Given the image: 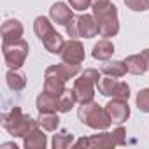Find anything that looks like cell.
<instances>
[{
  "label": "cell",
  "instance_id": "obj_1",
  "mask_svg": "<svg viewBox=\"0 0 149 149\" xmlns=\"http://www.w3.org/2000/svg\"><path fill=\"white\" fill-rule=\"evenodd\" d=\"M77 118L81 123H84L86 126L93 128V130H107L112 123L109 112L105 111V107L98 105L95 100L91 102H86V104H81L79 109H77Z\"/></svg>",
  "mask_w": 149,
  "mask_h": 149
},
{
  "label": "cell",
  "instance_id": "obj_2",
  "mask_svg": "<svg viewBox=\"0 0 149 149\" xmlns=\"http://www.w3.org/2000/svg\"><path fill=\"white\" fill-rule=\"evenodd\" d=\"M93 16L98 25V35L104 39H111L119 32V19H118V7L114 4H104L93 7Z\"/></svg>",
  "mask_w": 149,
  "mask_h": 149
},
{
  "label": "cell",
  "instance_id": "obj_3",
  "mask_svg": "<svg viewBox=\"0 0 149 149\" xmlns=\"http://www.w3.org/2000/svg\"><path fill=\"white\" fill-rule=\"evenodd\" d=\"M35 125L37 119L30 118L28 114H23L19 107H13L9 112L2 114V126L13 137H25Z\"/></svg>",
  "mask_w": 149,
  "mask_h": 149
},
{
  "label": "cell",
  "instance_id": "obj_4",
  "mask_svg": "<svg viewBox=\"0 0 149 149\" xmlns=\"http://www.w3.org/2000/svg\"><path fill=\"white\" fill-rule=\"evenodd\" d=\"M100 77H102V72L95 68H86L84 72L79 74V77L74 81V88H72L79 104H86L95 98V90Z\"/></svg>",
  "mask_w": 149,
  "mask_h": 149
},
{
  "label": "cell",
  "instance_id": "obj_5",
  "mask_svg": "<svg viewBox=\"0 0 149 149\" xmlns=\"http://www.w3.org/2000/svg\"><path fill=\"white\" fill-rule=\"evenodd\" d=\"M67 35L72 37V39H77V37H83V39H93L98 35V25H97V19L93 14H81V16H74L67 26Z\"/></svg>",
  "mask_w": 149,
  "mask_h": 149
},
{
  "label": "cell",
  "instance_id": "obj_6",
  "mask_svg": "<svg viewBox=\"0 0 149 149\" xmlns=\"http://www.w3.org/2000/svg\"><path fill=\"white\" fill-rule=\"evenodd\" d=\"M28 51H30V46L23 39L2 42V54H4L6 65L9 68H21L25 65V60L28 56Z\"/></svg>",
  "mask_w": 149,
  "mask_h": 149
},
{
  "label": "cell",
  "instance_id": "obj_7",
  "mask_svg": "<svg viewBox=\"0 0 149 149\" xmlns=\"http://www.w3.org/2000/svg\"><path fill=\"white\" fill-rule=\"evenodd\" d=\"M97 88H98V93L104 97H112L121 100L130 98V86L125 81H118V77H111L104 74L97 83Z\"/></svg>",
  "mask_w": 149,
  "mask_h": 149
},
{
  "label": "cell",
  "instance_id": "obj_8",
  "mask_svg": "<svg viewBox=\"0 0 149 149\" xmlns=\"http://www.w3.org/2000/svg\"><path fill=\"white\" fill-rule=\"evenodd\" d=\"M116 144L114 140V135L105 132V130H100V133H95L91 137H83L79 140H76L72 144V147H90V149H112Z\"/></svg>",
  "mask_w": 149,
  "mask_h": 149
},
{
  "label": "cell",
  "instance_id": "obj_9",
  "mask_svg": "<svg viewBox=\"0 0 149 149\" xmlns=\"http://www.w3.org/2000/svg\"><path fill=\"white\" fill-rule=\"evenodd\" d=\"M65 83H67V79L56 70L54 65H51V67L46 68V72H44V91L60 97L67 90L65 88Z\"/></svg>",
  "mask_w": 149,
  "mask_h": 149
},
{
  "label": "cell",
  "instance_id": "obj_10",
  "mask_svg": "<svg viewBox=\"0 0 149 149\" xmlns=\"http://www.w3.org/2000/svg\"><path fill=\"white\" fill-rule=\"evenodd\" d=\"M60 56L67 63H77V65H81L84 61V46H83V42L77 40V39L67 40L65 46H63V49H61V53H60Z\"/></svg>",
  "mask_w": 149,
  "mask_h": 149
},
{
  "label": "cell",
  "instance_id": "obj_11",
  "mask_svg": "<svg viewBox=\"0 0 149 149\" xmlns=\"http://www.w3.org/2000/svg\"><path fill=\"white\" fill-rule=\"evenodd\" d=\"M105 111L109 112L112 123H116V125H121V123H125V121L130 118V105H128V100L112 98V100L107 102Z\"/></svg>",
  "mask_w": 149,
  "mask_h": 149
},
{
  "label": "cell",
  "instance_id": "obj_12",
  "mask_svg": "<svg viewBox=\"0 0 149 149\" xmlns=\"http://www.w3.org/2000/svg\"><path fill=\"white\" fill-rule=\"evenodd\" d=\"M47 137L44 135V130L35 125L25 137H23V147L25 149H46Z\"/></svg>",
  "mask_w": 149,
  "mask_h": 149
},
{
  "label": "cell",
  "instance_id": "obj_13",
  "mask_svg": "<svg viewBox=\"0 0 149 149\" xmlns=\"http://www.w3.org/2000/svg\"><path fill=\"white\" fill-rule=\"evenodd\" d=\"M49 18L53 19V23L67 26V23L74 18V13H72V7L67 6L65 2H56L49 9Z\"/></svg>",
  "mask_w": 149,
  "mask_h": 149
},
{
  "label": "cell",
  "instance_id": "obj_14",
  "mask_svg": "<svg viewBox=\"0 0 149 149\" xmlns=\"http://www.w3.org/2000/svg\"><path fill=\"white\" fill-rule=\"evenodd\" d=\"M23 25L19 19H6L4 25H2V42H9V40H18V39H23Z\"/></svg>",
  "mask_w": 149,
  "mask_h": 149
},
{
  "label": "cell",
  "instance_id": "obj_15",
  "mask_svg": "<svg viewBox=\"0 0 149 149\" xmlns=\"http://www.w3.org/2000/svg\"><path fill=\"white\" fill-rule=\"evenodd\" d=\"M112 54H114V44H112L109 39L98 40V42L93 46V49H91V56H93L95 60H98V61H107Z\"/></svg>",
  "mask_w": 149,
  "mask_h": 149
},
{
  "label": "cell",
  "instance_id": "obj_16",
  "mask_svg": "<svg viewBox=\"0 0 149 149\" xmlns=\"http://www.w3.org/2000/svg\"><path fill=\"white\" fill-rule=\"evenodd\" d=\"M125 65H126V70L128 74H133V76H142V74H146L149 70L146 60L142 54H130L126 60H123Z\"/></svg>",
  "mask_w": 149,
  "mask_h": 149
},
{
  "label": "cell",
  "instance_id": "obj_17",
  "mask_svg": "<svg viewBox=\"0 0 149 149\" xmlns=\"http://www.w3.org/2000/svg\"><path fill=\"white\" fill-rule=\"evenodd\" d=\"M35 105L39 109V112H56L58 111V97L56 95H51L47 91H42L37 97Z\"/></svg>",
  "mask_w": 149,
  "mask_h": 149
},
{
  "label": "cell",
  "instance_id": "obj_18",
  "mask_svg": "<svg viewBox=\"0 0 149 149\" xmlns=\"http://www.w3.org/2000/svg\"><path fill=\"white\" fill-rule=\"evenodd\" d=\"M6 83L11 91H21L26 86V76L18 68H9V72L6 74Z\"/></svg>",
  "mask_w": 149,
  "mask_h": 149
},
{
  "label": "cell",
  "instance_id": "obj_19",
  "mask_svg": "<svg viewBox=\"0 0 149 149\" xmlns=\"http://www.w3.org/2000/svg\"><path fill=\"white\" fill-rule=\"evenodd\" d=\"M42 44L46 47V51H49L51 54H60L63 46H65V39L61 37V33H58L56 30L51 32L46 39H42Z\"/></svg>",
  "mask_w": 149,
  "mask_h": 149
},
{
  "label": "cell",
  "instance_id": "obj_20",
  "mask_svg": "<svg viewBox=\"0 0 149 149\" xmlns=\"http://www.w3.org/2000/svg\"><path fill=\"white\" fill-rule=\"evenodd\" d=\"M37 125L46 132H56L60 126V118L56 112H40L37 118Z\"/></svg>",
  "mask_w": 149,
  "mask_h": 149
},
{
  "label": "cell",
  "instance_id": "obj_21",
  "mask_svg": "<svg viewBox=\"0 0 149 149\" xmlns=\"http://www.w3.org/2000/svg\"><path fill=\"white\" fill-rule=\"evenodd\" d=\"M100 72L102 74H105V76H111V77H123L125 74L128 72L126 70V65H125V61H119V60H114V61H107V63H104L102 65V68H100Z\"/></svg>",
  "mask_w": 149,
  "mask_h": 149
},
{
  "label": "cell",
  "instance_id": "obj_22",
  "mask_svg": "<svg viewBox=\"0 0 149 149\" xmlns=\"http://www.w3.org/2000/svg\"><path fill=\"white\" fill-rule=\"evenodd\" d=\"M77 102V97L74 93V90H65L60 97H58V112H68L70 109L76 107Z\"/></svg>",
  "mask_w": 149,
  "mask_h": 149
},
{
  "label": "cell",
  "instance_id": "obj_23",
  "mask_svg": "<svg viewBox=\"0 0 149 149\" xmlns=\"http://www.w3.org/2000/svg\"><path fill=\"white\" fill-rule=\"evenodd\" d=\"M33 32H35V35H37L40 40L46 39L51 32H54L51 19L46 18V16H39V18H35V21H33Z\"/></svg>",
  "mask_w": 149,
  "mask_h": 149
},
{
  "label": "cell",
  "instance_id": "obj_24",
  "mask_svg": "<svg viewBox=\"0 0 149 149\" xmlns=\"http://www.w3.org/2000/svg\"><path fill=\"white\" fill-rule=\"evenodd\" d=\"M72 144H74V135L67 130H60L53 135V142H51L53 149H67Z\"/></svg>",
  "mask_w": 149,
  "mask_h": 149
},
{
  "label": "cell",
  "instance_id": "obj_25",
  "mask_svg": "<svg viewBox=\"0 0 149 149\" xmlns=\"http://www.w3.org/2000/svg\"><path fill=\"white\" fill-rule=\"evenodd\" d=\"M135 104H137L139 111L149 114V88H144V90L139 91V95L135 98Z\"/></svg>",
  "mask_w": 149,
  "mask_h": 149
},
{
  "label": "cell",
  "instance_id": "obj_26",
  "mask_svg": "<svg viewBox=\"0 0 149 149\" xmlns=\"http://www.w3.org/2000/svg\"><path fill=\"white\" fill-rule=\"evenodd\" d=\"M125 6L133 13H144L149 9V0H125Z\"/></svg>",
  "mask_w": 149,
  "mask_h": 149
},
{
  "label": "cell",
  "instance_id": "obj_27",
  "mask_svg": "<svg viewBox=\"0 0 149 149\" xmlns=\"http://www.w3.org/2000/svg\"><path fill=\"white\" fill-rule=\"evenodd\" d=\"M68 4L74 11H86L91 6V0H68Z\"/></svg>",
  "mask_w": 149,
  "mask_h": 149
},
{
  "label": "cell",
  "instance_id": "obj_28",
  "mask_svg": "<svg viewBox=\"0 0 149 149\" xmlns=\"http://www.w3.org/2000/svg\"><path fill=\"white\" fill-rule=\"evenodd\" d=\"M112 135H114V140H116L118 146H125V144H126V130H125L123 126H118V128L112 132Z\"/></svg>",
  "mask_w": 149,
  "mask_h": 149
},
{
  "label": "cell",
  "instance_id": "obj_29",
  "mask_svg": "<svg viewBox=\"0 0 149 149\" xmlns=\"http://www.w3.org/2000/svg\"><path fill=\"white\" fill-rule=\"evenodd\" d=\"M111 0H91V7L95 6H104V4H109Z\"/></svg>",
  "mask_w": 149,
  "mask_h": 149
},
{
  "label": "cell",
  "instance_id": "obj_30",
  "mask_svg": "<svg viewBox=\"0 0 149 149\" xmlns=\"http://www.w3.org/2000/svg\"><path fill=\"white\" fill-rule=\"evenodd\" d=\"M140 54L144 56V60H146V63H147V67H149V47H147V49H144Z\"/></svg>",
  "mask_w": 149,
  "mask_h": 149
},
{
  "label": "cell",
  "instance_id": "obj_31",
  "mask_svg": "<svg viewBox=\"0 0 149 149\" xmlns=\"http://www.w3.org/2000/svg\"><path fill=\"white\" fill-rule=\"evenodd\" d=\"M2 147H14V149H18L16 144H2Z\"/></svg>",
  "mask_w": 149,
  "mask_h": 149
}]
</instances>
